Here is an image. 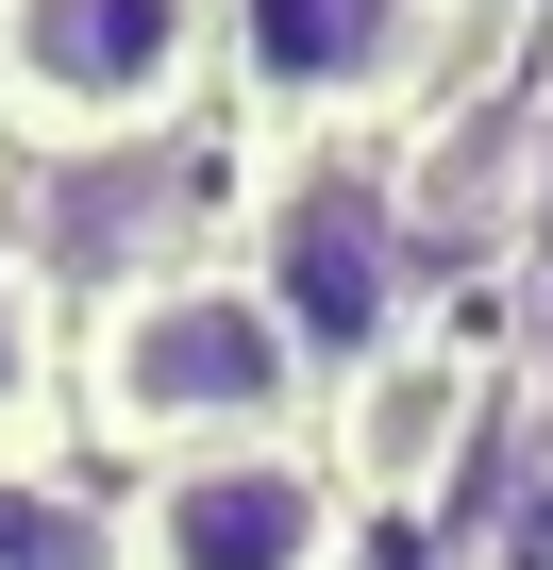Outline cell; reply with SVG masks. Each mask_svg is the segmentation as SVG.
Instances as JSON below:
<instances>
[{
    "instance_id": "obj_1",
    "label": "cell",
    "mask_w": 553,
    "mask_h": 570,
    "mask_svg": "<svg viewBox=\"0 0 553 570\" xmlns=\"http://www.w3.org/2000/svg\"><path fill=\"white\" fill-rule=\"evenodd\" d=\"M68 420L135 470L151 453H251V436H319V370L251 303L235 252H185V268H135L68 320Z\"/></svg>"
},
{
    "instance_id": "obj_3",
    "label": "cell",
    "mask_w": 553,
    "mask_h": 570,
    "mask_svg": "<svg viewBox=\"0 0 553 570\" xmlns=\"http://www.w3.org/2000/svg\"><path fill=\"white\" fill-rule=\"evenodd\" d=\"M218 101V0H0V151L101 168Z\"/></svg>"
},
{
    "instance_id": "obj_4",
    "label": "cell",
    "mask_w": 553,
    "mask_h": 570,
    "mask_svg": "<svg viewBox=\"0 0 553 570\" xmlns=\"http://www.w3.org/2000/svg\"><path fill=\"white\" fill-rule=\"evenodd\" d=\"M470 0H218V85L268 135H403Z\"/></svg>"
},
{
    "instance_id": "obj_5",
    "label": "cell",
    "mask_w": 553,
    "mask_h": 570,
    "mask_svg": "<svg viewBox=\"0 0 553 570\" xmlns=\"http://www.w3.org/2000/svg\"><path fill=\"white\" fill-rule=\"evenodd\" d=\"M353 487L319 436H251V453H151L118 487V570H353Z\"/></svg>"
},
{
    "instance_id": "obj_9",
    "label": "cell",
    "mask_w": 553,
    "mask_h": 570,
    "mask_svg": "<svg viewBox=\"0 0 553 570\" xmlns=\"http://www.w3.org/2000/svg\"><path fill=\"white\" fill-rule=\"evenodd\" d=\"M520 320H536V336H520V403L553 420V252H536V303H520Z\"/></svg>"
},
{
    "instance_id": "obj_8",
    "label": "cell",
    "mask_w": 553,
    "mask_h": 570,
    "mask_svg": "<svg viewBox=\"0 0 553 570\" xmlns=\"http://www.w3.org/2000/svg\"><path fill=\"white\" fill-rule=\"evenodd\" d=\"M0 570H118V503L51 453H0Z\"/></svg>"
},
{
    "instance_id": "obj_2",
    "label": "cell",
    "mask_w": 553,
    "mask_h": 570,
    "mask_svg": "<svg viewBox=\"0 0 553 570\" xmlns=\"http://www.w3.org/2000/svg\"><path fill=\"white\" fill-rule=\"evenodd\" d=\"M235 268H251V303L303 336L319 386L369 370L386 336H419V303H436L386 135H251V168H235Z\"/></svg>"
},
{
    "instance_id": "obj_7",
    "label": "cell",
    "mask_w": 553,
    "mask_h": 570,
    "mask_svg": "<svg viewBox=\"0 0 553 570\" xmlns=\"http://www.w3.org/2000/svg\"><path fill=\"white\" fill-rule=\"evenodd\" d=\"M51 420H68V285L0 252V453H51Z\"/></svg>"
},
{
    "instance_id": "obj_6",
    "label": "cell",
    "mask_w": 553,
    "mask_h": 570,
    "mask_svg": "<svg viewBox=\"0 0 553 570\" xmlns=\"http://www.w3.org/2000/svg\"><path fill=\"white\" fill-rule=\"evenodd\" d=\"M486 403H503V353L419 320V336H386L369 370L319 386V470L353 487V520H436V487L470 470Z\"/></svg>"
}]
</instances>
